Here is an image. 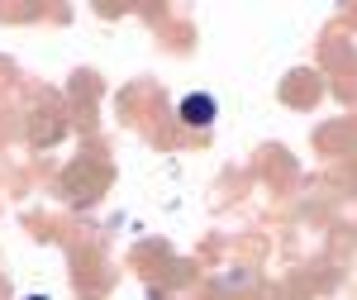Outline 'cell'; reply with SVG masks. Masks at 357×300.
Wrapping results in <instances>:
<instances>
[{
    "label": "cell",
    "mask_w": 357,
    "mask_h": 300,
    "mask_svg": "<svg viewBox=\"0 0 357 300\" xmlns=\"http://www.w3.org/2000/svg\"><path fill=\"white\" fill-rule=\"evenodd\" d=\"M215 110H220V105H215V96H210V91H191V96L181 100V119L200 129V124H210V119H215Z\"/></svg>",
    "instance_id": "obj_1"
},
{
    "label": "cell",
    "mask_w": 357,
    "mask_h": 300,
    "mask_svg": "<svg viewBox=\"0 0 357 300\" xmlns=\"http://www.w3.org/2000/svg\"><path fill=\"white\" fill-rule=\"evenodd\" d=\"M24 300H53V296H24Z\"/></svg>",
    "instance_id": "obj_2"
}]
</instances>
